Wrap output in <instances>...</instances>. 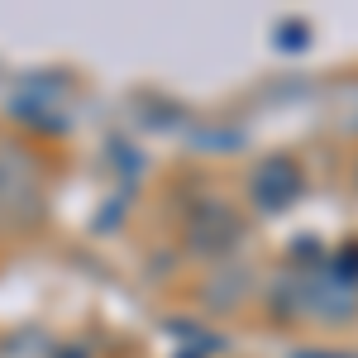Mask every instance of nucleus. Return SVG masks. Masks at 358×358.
<instances>
[{"label":"nucleus","mask_w":358,"mask_h":358,"mask_svg":"<svg viewBox=\"0 0 358 358\" xmlns=\"http://www.w3.org/2000/svg\"><path fill=\"white\" fill-rule=\"evenodd\" d=\"M287 358H358V354H349V349H296Z\"/></svg>","instance_id":"9d476101"},{"label":"nucleus","mask_w":358,"mask_h":358,"mask_svg":"<svg viewBox=\"0 0 358 358\" xmlns=\"http://www.w3.org/2000/svg\"><path fill=\"white\" fill-rule=\"evenodd\" d=\"M306 196V167L292 153H268L248 172V201L258 215H282Z\"/></svg>","instance_id":"7ed1b4c3"},{"label":"nucleus","mask_w":358,"mask_h":358,"mask_svg":"<svg viewBox=\"0 0 358 358\" xmlns=\"http://www.w3.org/2000/svg\"><path fill=\"white\" fill-rule=\"evenodd\" d=\"M53 354H57V344L38 330V325H34V330L24 325V330L0 339V358H53Z\"/></svg>","instance_id":"0eeeda50"},{"label":"nucleus","mask_w":358,"mask_h":358,"mask_svg":"<svg viewBox=\"0 0 358 358\" xmlns=\"http://www.w3.org/2000/svg\"><path fill=\"white\" fill-rule=\"evenodd\" d=\"M182 234H187V253L224 263L234 248L244 244V215L229 201H220V196H201V201L187 206V229Z\"/></svg>","instance_id":"f03ea898"},{"label":"nucleus","mask_w":358,"mask_h":358,"mask_svg":"<svg viewBox=\"0 0 358 358\" xmlns=\"http://www.w3.org/2000/svg\"><path fill=\"white\" fill-rule=\"evenodd\" d=\"M277 38H282V43H277L282 53H301L306 38H310V29H306V24H292V20H287V24H277Z\"/></svg>","instance_id":"1a4fd4ad"},{"label":"nucleus","mask_w":358,"mask_h":358,"mask_svg":"<svg viewBox=\"0 0 358 358\" xmlns=\"http://www.w3.org/2000/svg\"><path fill=\"white\" fill-rule=\"evenodd\" d=\"M354 192H358V158H354Z\"/></svg>","instance_id":"9b49d317"},{"label":"nucleus","mask_w":358,"mask_h":358,"mask_svg":"<svg viewBox=\"0 0 358 358\" xmlns=\"http://www.w3.org/2000/svg\"><path fill=\"white\" fill-rule=\"evenodd\" d=\"M48 77H34L24 86H20V96L10 101V115L24 124V129H34V134H67L72 129V115L62 110V96H67V86L57 82V86H43Z\"/></svg>","instance_id":"39448f33"},{"label":"nucleus","mask_w":358,"mask_h":358,"mask_svg":"<svg viewBox=\"0 0 358 358\" xmlns=\"http://www.w3.org/2000/svg\"><path fill=\"white\" fill-rule=\"evenodd\" d=\"M325 273L334 277V282H344V287H354L358 292V239H349V244H339L325 258Z\"/></svg>","instance_id":"6e6552de"},{"label":"nucleus","mask_w":358,"mask_h":358,"mask_svg":"<svg viewBox=\"0 0 358 358\" xmlns=\"http://www.w3.org/2000/svg\"><path fill=\"white\" fill-rule=\"evenodd\" d=\"M201 306L206 310H215V315H234V310H244V301L253 296V273L239 268V263H215V273L201 282Z\"/></svg>","instance_id":"423d86ee"},{"label":"nucleus","mask_w":358,"mask_h":358,"mask_svg":"<svg viewBox=\"0 0 358 358\" xmlns=\"http://www.w3.org/2000/svg\"><path fill=\"white\" fill-rule=\"evenodd\" d=\"M48 220V177L24 138L0 134V224L29 234Z\"/></svg>","instance_id":"f257e3e1"},{"label":"nucleus","mask_w":358,"mask_h":358,"mask_svg":"<svg viewBox=\"0 0 358 358\" xmlns=\"http://www.w3.org/2000/svg\"><path fill=\"white\" fill-rule=\"evenodd\" d=\"M296 273V287H301V320H315V325H354L358 320V292L334 282L320 268H292Z\"/></svg>","instance_id":"20e7f679"}]
</instances>
